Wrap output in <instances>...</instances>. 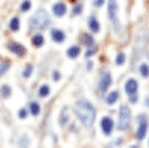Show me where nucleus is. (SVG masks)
<instances>
[{"mask_svg": "<svg viewBox=\"0 0 149 148\" xmlns=\"http://www.w3.org/2000/svg\"><path fill=\"white\" fill-rule=\"evenodd\" d=\"M82 42H84L86 46L95 45V43H94V38H93V36H90V34H82Z\"/></svg>", "mask_w": 149, "mask_h": 148, "instance_id": "19", "label": "nucleus"}, {"mask_svg": "<svg viewBox=\"0 0 149 148\" xmlns=\"http://www.w3.org/2000/svg\"><path fill=\"white\" fill-rule=\"evenodd\" d=\"M81 12H82V5H81V3H78L76 6L73 8V15H79Z\"/></svg>", "mask_w": 149, "mask_h": 148, "instance_id": "28", "label": "nucleus"}, {"mask_svg": "<svg viewBox=\"0 0 149 148\" xmlns=\"http://www.w3.org/2000/svg\"><path fill=\"white\" fill-rule=\"evenodd\" d=\"M130 102L131 103H137V96H136V93L134 94H130Z\"/></svg>", "mask_w": 149, "mask_h": 148, "instance_id": "31", "label": "nucleus"}, {"mask_svg": "<svg viewBox=\"0 0 149 148\" xmlns=\"http://www.w3.org/2000/svg\"><path fill=\"white\" fill-rule=\"evenodd\" d=\"M103 3H104V0H94V2H93V5H94L95 8H100Z\"/></svg>", "mask_w": 149, "mask_h": 148, "instance_id": "30", "label": "nucleus"}, {"mask_svg": "<svg viewBox=\"0 0 149 148\" xmlns=\"http://www.w3.org/2000/svg\"><path fill=\"white\" fill-rule=\"evenodd\" d=\"M118 97H119V93H118V91H112V93L107 94V97H106V103H107V105H113V103L118 100Z\"/></svg>", "mask_w": 149, "mask_h": 148, "instance_id": "14", "label": "nucleus"}, {"mask_svg": "<svg viewBox=\"0 0 149 148\" xmlns=\"http://www.w3.org/2000/svg\"><path fill=\"white\" fill-rule=\"evenodd\" d=\"M110 84H112V76H110V73L109 72H104L100 81H98V90H100L102 93H104L109 87H110Z\"/></svg>", "mask_w": 149, "mask_h": 148, "instance_id": "6", "label": "nucleus"}, {"mask_svg": "<svg viewBox=\"0 0 149 148\" xmlns=\"http://www.w3.org/2000/svg\"><path fill=\"white\" fill-rule=\"evenodd\" d=\"M9 69V61H0V76Z\"/></svg>", "mask_w": 149, "mask_h": 148, "instance_id": "24", "label": "nucleus"}, {"mask_svg": "<svg viewBox=\"0 0 149 148\" xmlns=\"http://www.w3.org/2000/svg\"><path fill=\"white\" fill-rule=\"evenodd\" d=\"M116 65L118 66H121V65H124V61H125V54H124V53H119L118 55H116Z\"/></svg>", "mask_w": 149, "mask_h": 148, "instance_id": "26", "label": "nucleus"}, {"mask_svg": "<svg viewBox=\"0 0 149 148\" xmlns=\"http://www.w3.org/2000/svg\"><path fill=\"white\" fill-rule=\"evenodd\" d=\"M30 9H31V2H30V0H24V2L21 3V11L22 12H27Z\"/></svg>", "mask_w": 149, "mask_h": 148, "instance_id": "23", "label": "nucleus"}, {"mask_svg": "<svg viewBox=\"0 0 149 148\" xmlns=\"http://www.w3.org/2000/svg\"><path fill=\"white\" fill-rule=\"evenodd\" d=\"M49 93H51V87L49 85L43 84L39 87V97H46V96H49Z\"/></svg>", "mask_w": 149, "mask_h": 148, "instance_id": "16", "label": "nucleus"}, {"mask_svg": "<svg viewBox=\"0 0 149 148\" xmlns=\"http://www.w3.org/2000/svg\"><path fill=\"white\" fill-rule=\"evenodd\" d=\"M148 105H149V99H148Z\"/></svg>", "mask_w": 149, "mask_h": 148, "instance_id": "33", "label": "nucleus"}, {"mask_svg": "<svg viewBox=\"0 0 149 148\" xmlns=\"http://www.w3.org/2000/svg\"><path fill=\"white\" fill-rule=\"evenodd\" d=\"M51 38L55 41V42H64V39H66V34L61 32V30H58V29H52L51 30Z\"/></svg>", "mask_w": 149, "mask_h": 148, "instance_id": "11", "label": "nucleus"}, {"mask_svg": "<svg viewBox=\"0 0 149 148\" xmlns=\"http://www.w3.org/2000/svg\"><path fill=\"white\" fill-rule=\"evenodd\" d=\"M88 27L93 33H98V30H100V22L97 21V18L94 15H91L90 20H88Z\"/></svg>", "mask_w": 149, "mask_h": 148, "instance_id": "12", "label": "nucleus"}, {"mask_svg": "<svg viewBox=\"0 0 149 148\" xmlns=\"http://www.w3.org/2000/svg\"><path fill=\"white\" fill-rule=\"evenodd\" d=\"M131 124V112L128 106H122L119 109V118H118V130H128Z\"/></svg>", "mask_w": 149, "mask_h": 148, "instance_id": "4", "label": "nucleus"}, {"mask_svg": "<svg viewBox=\"0 0 149 148\" xmlns=\"http://www.w3.org/2000/svg\"><path fill=\"white\" fill-rule=\"evenodd\" d=\"M140 75H142V76H145V78H148V76H149V66H148L146 63H143V65L140 66Z\"/></svg>", "mask_w": 149, "mask_h": 148, "instance_id": "22", "label": "nucleus"}, {"mask_svg": "<svg viewBox=\"0 0 149 148\" xmlns=\"http://www.w3.org/2000/svg\"><path fill=\"white\" fill-rule=\"evenodd\" d=\"M79 53H81L79 46H70V48L67 49V57H70V58H76V57L79 55Z\"/></svg>", "mask_w": 149, "mask_h": 148, "instance_id": "15", "label": "nucleus"}, {"mask_svg": "<svg viewBox=\"0 0 149 148\" xmlns=\"http://www.w3.org/2000/svg\"><path fill=\"white\" fill-rule=\"evenodd\" d=\"M9 29L12 30V32H18L19 30V20L17 18V17H14L10 20V22H9Z\"/></svg>", "mask_w": 149, "mask_h": 148, "instance_id": "18", "label": "nucleus"}, {"mask_svg": "<svg viewBox=\"0 0 149 148\" xmlns=\"http://www.w3.org/2000/svg\"><path fill=\"white\" fill-rule=\"evenodd\" d=\"M137 87H139V82L136 81L134 78H130L127 82H125V91L128 94H134L136 91H137Z\"/></svg>", "mask_w": 149, "mask_h": 148, "instance_id": "10", "label": "nucleus"}, {"mask_svg": "<svg viewBox=\"0 0 149 148\" xmlns=\"http://www.w3.org/2000/svg\"><path fill=\"white\" fill-rule=\"evenodd\" d=\"M148 130V117L146 115H139V129L136 132V136H137L139 141H142L146 135Z\"/></svg>", "mask_w": 149, "mask_h": 148, "instance_id": "5", "label": "nucleus"}, {"mask_svg": "<svg viewBox=\"0 0 149 148\" xmlns=\"http://www.w3.org/2000/svg\"><path fill=\"white\" fill-rule=\"evenodd\" d=\"M30 112H31L33 115H39V112H40L39 103H37V102H31V103H30Z\"/></svg>", "mask_w": 149, "mask_h": 148, "instance_id": "20", "label": "nucleus"}, {"mask_svg": "<svg viewBox=\"0 0 149 148\" xmlns=\"http://www.w3.org/2000/svg\"><path fill=\"white\" fill-rule=\"evenodd\" d=\"M54 79H55V81L60 79V72H54Z\"/></svg>", "mask_w": 149, "mask_h": 148, "instance_id": "32", "label": "nucleus"}, {"mask_svg": "<svg viewBox=\"0 0 149 148\" xmlns=\"http://www.w3.org/2000/svg\"><path fill=\"white\" fill-rule=\"evenodd\" d=\"M107 12H109V18H110L112 24H113L115 33H119L121 26H119V15H118V3H116V0H109Z\"/></svg>", "mask_w": 149, "mask_h": 148, "instance_id": "3", "label": "nucleus"}, {"mask_svg": "<svg viewBox=\"0 0 149 148\" xmlns=\"http://www.w3.org/2000/svg\"><path fill=\"white\" fill-rule=\"evenodd\" d=\"M8 48H9V51H12L14 54H17V55H19V57L26 55V53H27L26 46L21 45V43H18V42H9V43H8Z\"/></svg>", "mask_w": 149, "mask_h": 148, "instance_id": "7", "label": "nucleus"}, {"mask_svg": "<svg viewBox=\"0 0 149 148\" xmlns=\"http://www.w3.org/2000/svg\"><path fill=\"white\" fill-rule=\"evenodd\" d=\"M31 72H33V66H31V65L26 66V69H24V72H22V76H24V78H29V76L31 75Z\"/></svg>", "mask_w": 149, "mask_h": 148, "instance_id": "27", "label": "nucleus"}, {"mask_svg": "<svg viewBox=\"0 0 149 148\" xmlns=\"http://www.w3.org/2000/svg\"><path fill=\"white\" fill-rule=\"evenodd\" d=\"M18 115H19V118H26V117H27V109L21 108V109H19V112H18Z\"/></svg>", "mask_w": 149, "mask_h": 148, "instance_id": "29", "label": "nucleus"}, {"mask_svg": "<svg viewBox=\"0 0 149 148\" xmlns=\"http://www.w3.org/2000/svg\"><path fill=\"white\" fill-rule=\"evenodd\" d=\"M10 87L9 85H2V88H0V94H2V97L3 99H8L9 96H10Z\"/></svg>", "mask_w": 149, "mask_h": 148, "instance_id": "21", "label": "nucleus"}, {"mask_svg": "<svg viewBox=\"0 0 149 148\" xmlns=\"http://www.w3.org/2000/svg\"><path fill=\"white\" fill-rule=\"evenodd\" d=\"M31 43H33L36 48L42 46V45H43V36H42V34H34L33 39H31Z\"/></svg>", "mask_w": 149, "mask_h": 148, "instance_id": "17", "label": "nucleus"}, {"mask_svg": "<svg viewBox=\"0 0 149 148\" xmlns=\"http://www.w3.org/2000/svg\"><path fill=\"white\" fill-rule=\"evenodd\" d=\"M102 130L104 135H110L113 130V121L110 117H103L102 118Z\"/></svg>", "mask_w": 149, "mask_h": 148, "instance_id": "8", "label": "nucleus"}, {"mask_svg": "<svg viewBox=\"0 0 149 148\" xmlns=\"http://www.w3.org/2000/svg\"><path fill=\"white\" fill-rule=\"evenodd\" d=\"M52 12H54V15H55V17H63V15H66V12H67V6H66V3H63V2L55 3V5L52 6Z\"/></svg>", "mask_w": 149, "mask_h": 148, "instance_id": "9", "label": "nucleus"}, {"mask_svg": "<svg viewBox=\"0 0 149 148\" xmlns=\"http://www.w3.org/2000/svg\"><path fill=\"white\" fill-rule=\"evenodd\" d=\"M49 17H48V12L45 9H39L36 14L30 18V30L34 29H46L49 26Z\"/></svg>", "mask_w": 149, "mask_h": 148, "instance_id": "2", "label": "nucleus"}, {"mask_svg": "<svg viewBox=\"0 0 149 148\" xmlns=\"http://www.w3.org/2000/svg\"><path fill=\"white\" fill-rule=\"evenodd\" d=\"M95 53H97V46H95V45L88 46V49L85 51V57H91V55H94Z\"/></svg>", "mask_w": 149, "mask_h": 148, "instance_id": "25", "label": "nucleus"}, {"mask_svg": "<svg viewBox=\"0 0 149 148\" xmlns=\"http://www.w3.org/2000/svg\"><path fill=\"white\" fill-rule=\"evenodd\" d=\"M60 124L61 126H67L69 124V112H67V108H64L60 114Z\"/></svg>", "mask_w": 149, "mask_h": 148, "instance_id": "13", "label": "nucleus"}, {"mask_svg": "<svg viewBox=\"0 0 149 148\" xmlns=\"http://www.w3.org/2000/svg\"><path fill=\"white\" fill-rule=\"evenodd\" d=\"M74 112H76L78 118L81 120V123L86 127H91L94 124L95 120V109L91 105V102H88L86 99H79L74 103Z\"/></svg>", "mask_w": 149, "mask_h": 148, "instance_id": "1", "label": "nucleus"}]
</instances>
